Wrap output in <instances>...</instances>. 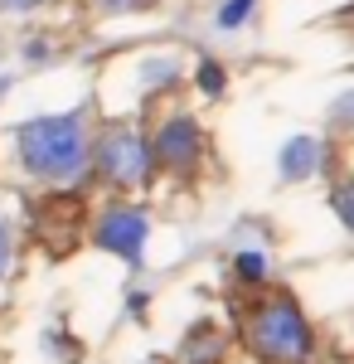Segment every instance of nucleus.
<instances>
[{
	"mask_svg": "<svg viewBox=\"0 0 354 364\" xmlns=\"http://www.w3.org/2000/svg\"><path fill=\"white\" fill-rule=\"evenodd\" d=\"M252 5H257V0H223V5H218V20H214V25H218V29H238V25H247Z\"/></svg>",
	"mask_w": 354,
	"mask_h": 364,
	"instance_id": "9b49d317",
	"label": "nucleus"
},
{
	"mask_svg": "<svg viewBox=\"0 0 354 364\" xmlns=\"http://www.w3.org/2000/svg\"><path fill=\"white\" fill-rule=\"evenodd\" d=\"M39 58H49V44H39V39H34V44H29V63H39Z\"/></svg>",
	"mask_w": 354,
	"mask_h": 364,
	"instance_id": "f3484780",
	"label": "nucleus"
},
{
	"mask_svg": "<svg viewBox=\"0 0 354 364\" xmlns=\"http://www.w3.org/2000/svg\"><path fill=\"white\" fill-rule=\"evenodd\" d=\"M146 364H165V360H146Z\"/></svg>",
	"mask_w": 354,
	"mask_h": 364,
	"instance_id": "a211bd4d",
	"label": "nucleus"
},
{
	"mask_svg": "<svg viewBox=\"0 0 354 364\" xmlns=\"http://www.w3.org/2000/svg\"><path fill=\"white\" fill-rule=\"evenodd\" d=\"M15 156L25 175L44 180V185H73L82 170H87V156H92V127H87V112L73 107V112H49V117H29L15 127Z\"/></svg>",
	"mask_w": 354,
	"mask_h": 364,
	"instance_id": "f257e3e1",
	"label": "nucleus"
},
{
	"mask_svg": "<svg viewBox=\"0 0 354 364\" xmlns=\"http://www.w3.org/2000/svg\"><path fill=\"white\" fill-rule=\"evenodd\" d=\"M233 277L247 282V287H262V282H267V257H262L257 248L233 252Z\"/></svg>",
	"mask_w": 354,
	"mask_h": 364,
	"instance_id": "6e6552de",
	"label": "nucleus"
},
{
	"mask_svg": "<svg viewBox=\"0 0 354 364\" xmlns=\"http://www.w3.org/2000/svg\"><path fill=\"white\" fill-rule=\"evenodd\" d=\"M151 146V166L170 170V175H194L199 161H204V127L194 117L175 112L156 127V136L146 141Z\"/></svg>",
	"mask_w": 354,
	"mask_h": 364,
	"instance_id": "39448f33",
	"label": "nucleus"
},
{
	"mask_svg": "<svg viewBox=\"0 0 354 364\" xmlns=\"http://www.w3.org/2000/svg\"><path fill=\"white\" fill-rule=\"evenodd\" d=\"M175 73H180L175 58H156V63H146V83H151V87H156V83L170 87V83H175Z\"/></svg>",
	"mask_w": 354,
	"mask_h": 364,
	"instance_id": "f8f14e48",
	"label": "nucleus"
},
{
	"mask_svg": "<svg viewBox=\"0 0 354 364\" xmlns=\"http://www.w3.org/2000/svg\"><path fill=\"white\" fill-rule=\"evenodd\" d=\"M330 204H335L340 224H345V228H354V204H350V185H345V180L335 185V195H330Z\"/></svg>",
	"mask_w": 354,
	"mask_h": 364,
	"instance_id": "ddd939ff",
	"label": "nucleus"
},
{
	"mask_svg": "<svg viewBox=\"0 0 354 364\" xmlns=\"http://www.w3.org/2000/svg\"><path fill=\"white\" fill-rule=\"evenodd\" d=\"M15 262H20V233L10 224V214H0V282L15 272Z\"/></svg>",
	"mask_w": 354,
	"mask_h": 364,
	"instance_id": "1a4fd4ad",
	"label": "nucleus"
},
{
	"mask_svg": "<svg viewBox=\"0 0 354 364\" xmlns=\"http://www.w3.org/2000/svg\"><path fill=\"white\" fill-rule=\"evenodd\" d=\"M146 301H151V296H146V291H136V296L127 301V306H132V316H146Z\"/></svg>",
	"mask_w": 354,
	"mask_h": 364,
	"instance_id": "dca6fc26",
	"label": "nucleus"
},
{
	"mask_svg": "<svg viewBox=\"0 0 354 364\" xmlns=\"http://www.w3.org/2000/svg\"><path fill=\"white\" fill-rule=\"evenodd\" d=\"M223 355H228V336L218 331L214 321H199L185 336V345H180V360L185 364H223Z\"/></svg>",
	"mask_w": 354,
	"mask_h": 364,
	"instance_id": "0eeeda50",
	"label": "nucleus"
},
{
	"mask_svg": "<svg viewBox=\"0 0 354 364\" xmlns=\"http://www.w3.org/2000/svg\"><path fill=\"white\" fill-rule=\"evenodd\" d=\"M102 10H112V15H127V10H141V5H151V0H97Z\"/></svg>",
	"mask_w": 354,
	"mask_h": 364,
	"instance_id": "2eb2a0df",
	"label": "nucleus"
},
{
	"mask_svg": "<svg viewBox=\"0 0 354 364\" xmlns=\"http://www.w3.org/2000/svg\"><path fill=\"white\" fill-rule=\"evenodd\" d=\"M39 5H49V0H0L5 15H25V10H39Z\"/></svg>",
	"mask_w": 354,
	"mask_h": 364,
	"instance_id": "4468645a",
	"label": "nucleus"
},
{
	"mask_svg": "<svg viewBox=\"0 0 354 364\" xmlns=\"http://www.w3.org/2000/svg\"><path fill=\"white\" fill-rule=\"evenodd\" d=\"M330 161V141L326 136H311V132H301L281 146V156H277V175L286 180V185H301V180H316Z\"/></svg>",
	"mask_w": 354,
	"mask_h": 364,
	"instance_id": "423d86ee",
	"label": "nucleus"
},
{
	"mask_svg": "<svg viewBox=\"0 0 354 364\" xmlns=\"http://www.w3.org/2000/svg\"><path fill=\"white\" fill-rule=\"evenodd\" d=\"M194 83H199V92H204V97H218V92L228 87V73H223V63H214V58H199Z\"/></svg>",
	"mask_w": 354,
	"mask_h": 364,
	"instance_id": "9d476101",
	"label": "nucleus"
},
{
	"mask_svg": "<svg viewBox=\"0 0 354 364\" xmlns=\"http://www.w3.org/2000/svg\"><path fill=\"white\" fill-rule=\"evenodd\" d=\"M87 170H97V180H107L112 190H141L156 166H151V146L132 122H112L97 132L92 141V156H87Z\"/></svg>",
	"mask_w": 354,
	"mask_h": 364,
	"instance_id": "7ed1b4c3",
	"label": "nucleus"
},
{
	"mask_svg": "<svg viewBox=\"0 0 354 364\" xmlns=\"http://www.w3.org/2000/svg\"><path fill=\"white\" fill-rule=\"evenodd\" d=\"M243 345L267 364H311L316 360V336H311V321L306 311L281 296L267 291L262 301H252L243 311Z\"/></svg>",
	"mask_w": 354,
	"mask_h": 364,
	"instance_id": "f03ea898",
	"label": "nucleus"
},
{
	"mask_svg": "<svg viewBox=\"0 0 354 364\" xmlns=\"http://www.w3.org/2000/svg\"><path fill=\"white\" fill-rule=\"evenodd\" d=\"M146 238H151V219H146V209H136V204H107L97 214V224H92V248L122 257L127 267H141Z\"/></svg>",
	"mask_w": 354,
	"mask_h": 364,
	"instance_id": "20e7f679",
	"label": "nucleus"
}]
</instances>
